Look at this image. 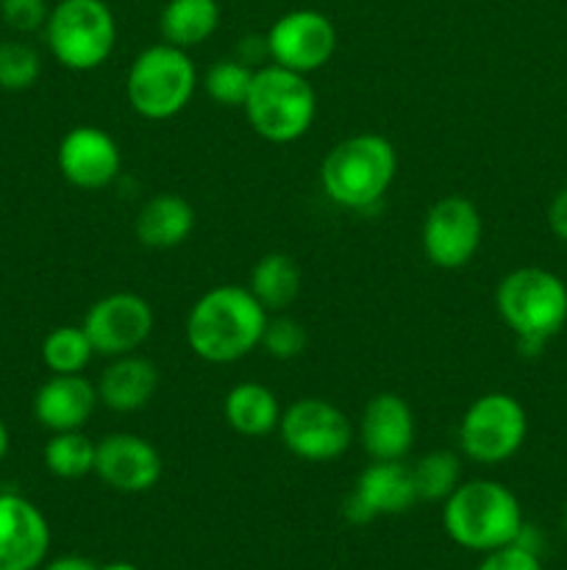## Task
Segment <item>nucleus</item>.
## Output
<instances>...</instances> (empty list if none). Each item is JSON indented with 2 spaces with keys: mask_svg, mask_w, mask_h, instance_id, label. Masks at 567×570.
Returning a JSON list of instances; mask_svg holds the SVG:
<instances>
[{
  "mask_svg": "<svg viewBox=\"0 0 567 570\" xmlns=\"http://www.w3.org/2000/svg\"><path fill=\"white\" fill-rule=\"evenodd\" d=\"M270 312L248 287L217 284L187 312L183 337L189 351L209 365H233L261 348Z\"/></svg>",
  "mask_w": 567,
  "mask_h": 570,
  "instance_id": "obj_1",
  "label": "nucleus"
},
{
  "mask_svg": "<svg viewBox=\"0 0 567 570\" xmlns=\"http://www.w3.org/2000/svg\"><path fill=\"white\" fill-rule=\"evenodd\" d=\"M442 527L459 549L489 554L517 543L526 521L520 501L506 484L495 479H470L442 501Z\"/></svg>",
  "mask_w": 567,
  "mask_h": 570,
  "instance_id": "obj_2",
  "label": "nucleus"
},
{
  "mask_svg": "<svg viewBox=\"0 0 567 570\" xmlns=\"http://www.w3.org/2000/svg\"><path fill=\"white\" fill-rule=\"evenodd\" d=\"M398 176V150L381 134H354L334 145L320 165V187L348 212L376 209Z\"/></svg>",
  "mask_w": 567,
  "mask_h": 570,
  "instance_id": "obj_3",
  "label": "nucleus"
},
{
  "mask_svg": "<svg viewBox=\"0 0 567 570\" xmlns=\"http://www.w3.org/2000/svg\"><path fill=\"white\" fill-rule=\"evenodd\" d=\"M495 309L526 356H537L567 323V284L545 267H517L495 289Z\"/></svg>",
  "mask_w": 567,
  "mask_h": 570,
  "instance_id": "obj_4",
  "label": "nucleus"
},
{
  "mask_svg": "<svg viewBox=\"0 0 567 570\" xmlns=\"http://www.w3.org/2000/svg\"><path fill=\"white\" fill-rule=\"evenodd\" d=\"M256 137L272 145H292L306 137L317 117V92L309 76L278 65L256 67L242 106Z\"/></svg>",
  "mask_w": 567,
  "mask_h": 570,
  "instance_id": "obj_5",
  "label": "nucleus"
},
{
  "mask_svg": "<svg viewBox=\"0 0 567 570\" xmlns=\"http://www.w3.org/2000/svg\"><path fill=\"white\" fill-rule=\"evenodd\" d=\"M198 67L189 50L176 45H148L133 56L126 72V100L142 120H172L198 92Z\"/></svg>",
  "mask_w": 567,
  "mask_h": 570,
  "instance_id": "obj_6",
  "label": "nucleus"
},
{
  "mask_svg": "<svg viewBox=\"0 0 567 570\" xmlns=\"http://www.w3.org/2000/svg\"><path fill=\"white\" fill-rule=\"evenodd\" d=\"M50 56L64 70L92 72L117 48V17L106 0H59L44 22Z\"/></svg>",
  "mask_w": 567,
  "mask_h": 570,
  "instance_id": "obj_7",
  "label": "nucleus"
},
{
  "mask_svg": "<svg viewBox=\"0 0 567 570\" xmlns=\"http://www.w3.org/2000/svg\"><path fill=\"white\" fill-rule=\"evenodd\" d=\"M459 451L476 465H504L528 438L526 406L509 393H484L459 421Z\"/></svg>",
  "mask_w": 567,
  "mask_h": 570,
  "instance_id": "obj_8",
  "label": "nucleus"
},
{
  "mask_svg": "<svg viewBox=\"0 0 567 570\" xmlns=\"http://www.w3.org/2000/svg\"><path fill=\"white\" fill-rule=\"evenodd\" d=\"M278 438L284 449L304 462H334L348 454L354 423L326 399H298L281 412Z\"/></svg>",
  "mask_w": 567,
  "mask_h": 570,
  "instance_id": "obj_9",
  "label": "nucleus"
},
{
  "mask_svg": "<svg viewBox=\"0 0 567 570\" xmlns=\"http://www.w3.org/2000/svg\"><path fill=\"white\" fill-rule=\"evenodd\" d=\"M267 59L278 67L311 76L337 53V26L317 9H292L278 17L265 33Z\"/></svg>",
  "mask_w": 567,
  "mask_h": 570,
  "instance_id": "obj_10",
  "label": "nucleus"
},
{
  "mask_svg": "<svg viewBox=\"0 0 567 570\" xmlns=\"http://www.w3.org/2000/svg\"><path fill=\"white\" fill-rule=\"evenodd\" d=\"M484 239L478 206L465 195H445L422 220V254L439 271H461L470 265Z\"/></svg>",
  "mask_w": 567,
  "mask_h": 570,
  "instance_id": "obj_11",
  "label": "nucleus"
},
{
  "mask_svg": "<svg viewBox=\"0 0 567 570\" xmlns=\"http://www.w3.org/2000/svg\"><path fill=\"white\" fill-rule=\"evenodd\" d=\"M156 326L153 306L139 293H109L94 301L83 315L81 328L92 343L94 356L137 354Z\"/></svg>",
  "mask_w": 567,
  "mask_h": 570,
  "instance_id": "obj_12",
  "label": "nucleus"
},
{
  "mask_svg": "<svg viewBox=\"0 0 567 570\" xmlns=\"http://www.w3.org/2000/svg\"><path fill=\"white\" fill-rule=\"evenodd\" d=\"M161 471L165 462L159 449L142 434L111 432L94 445V476L117 493H148L159 484Z\"/></svg>",
  "mask_w": 567,
  "mask_h": 570,
  "instance_id": "obj_13",
  "label": "nucleus"
},
{
  "mask_svg": "<svg viewBox=\"0 0 567 570\" xmlns=\"http://www.w3.org/2000/svg\"><path fill=\"white\" fill-rule=\"evenodd\" d=\"M61 178L83 193H98L120 178L122 154L109 131L98 126H76L61 137L56 150Z\"/></svg>",
  "mask_w": 567,
  "mask_h": 570,
  "instance_id": "obj_14",
  "label": "nucleus"
},
{
  "mask_svg": "<svg viewBox=\"0 0 567 570\" xmlns=\"http://www.w3.org/2000/svg\"><path fill=\"white\" fill-rule=\"evenodd\" d=\"M417 488L411 468L400 462L372 460L356 479L354 493L345 501V518L350 523H367L381 515H404L417 504Z\"/></svg>",
  "mask_w": 567,
  "mask_h": 570,
  "instance_id": "obj_15",
  "label": "nucleus"
},
{
  "mask_svg": "<svg viewBox=\"0 0 567 570\" xmlns=\"http://www.w3.org/2000/svg\"><path fill=\"white\" fill-rule=\"evenodd\" d=\"M50 551V523L33 501L0 493V570H39Z\"/></svg>",
  "mask_w": 567,
  "mask_h": 570,
  "instance_id": "obj_16",
  "label": "nucleus"
},
{
  "mask_svg": "<svg viewBox=\"0 0 567 570\" xmlns=\"http://www.w3.org/2000/svg\"><path fill=\"white\" fill-rule=\"evenodd\" d=\"M417 423L409 401L395 393H378L359 417V443L370 460L400 462L415 445Z\"/></svg>",
  "mask_w": 567,
  "mask_h": 570,
  "instance_id": "obj_17",
  "label": "nucleus"
},
{
  "mask_svg": "<svg viewBox=\"0 0 567 570\" xmlns=\"http://www.w3.org/2000/svg\"><path fill=\"white\" fill-rule=\"evenodd\" d=\"M98 387L83 373H50L33 393V417L50 434L81 432L98 410Z\"/></svg>",
  "mask_w": 567,
  "mask_h": 570,
  "instance_id": "obj_18",
  "label": "nucleus"
},
{
  "mask_svg": "<svg viewBox=\"0 0 567 570\" xmlns=\"http://www.w3.org/2000/svg\"><path fill=\"white\" fill-rule=\"evenodd\" d=\"M100 406L117 415H131L145 410L159 390V367L139 354H126L109 360L94 382Z\"/></svg>",
  "mask_w": 567,
  "mask_h": 570,
  "instance_id": "obj_19",
  "label": "nucleus"
},
{
  "mask_svg": "<svg viewBox=\"0 0 567 570\" xmlns=\"http://www.w3.org/2000/svg\"><path fill=\"white\" fill-rule=\"evenodd\" d=\"M195 223H198L195 206L183 195L159 193L145 200L142 209L137 212L133 234L145 248L170 250L187 243L189 234L195 232Z\"/></svg>",
  "mask_w": 567,
  "mask_h": 570,
  "instance_id": "obj_20",
  "label": "nucleus"
},
{
  "mask_svg": "<svg viewBox=\"0 0 567 570\" xmlns=\"http://www.w3.org/2000/svg\"><path fill=\"white\" fill-rule=\"evenodd\" d=\"M281 401L267 384L259 382H239L233 384L222 401V415L231 432L239 438H267L278 432L281 421Z\"/></svg>",
  "mask_w": 567,
  "mask_h": 570,
  "instance_id": "obj_21",
  "label": "nucleus"
},
{
  "mask_svg": "<svg viewBox=\"0 0 567 570\" xmlns=\"http://www.w3.org/2000/svg\"><path fill=\"white\" fill-rule=\"evenodd\" d=\"M217 28H220L217 0H167L159 14L161 42L183 50L209 42Z\"/></svg>",
  "mask_w": 567,
  "mask_h": 570,
  "instance_id": "obj_22",
  "label": "nucleus"
},
{
  "mask_svg": "<svg viewBox=\"0 0 567 570\" xmlns=\"http://www.w3.org/2000/svg\"><path fill=\"white\" fill-rule=\"evenodd\" d=\"M300 284H304V276H300L298 262L276 250V254H265L256 262L253 271H250L248 289L267 312L278 315L298 301Z\"/></svg>",
  "mask_w": 567,
  "mask_h": 570,
  "instance_id": "obj_23",
  "label": "nucleus"
},
{
  "mask_svg": "<svg viewBox=\"0 0 567 570\" xmlns=\"http://www.w3.org/2000/svg\"><path fill=\"white\" fill-rule=\"evenodd\" d=\"M94 440L81 432H56L44 443L42 460L44 468L53 473L56 479L64 482H76V479L94 473Z\"/></svg>",
  "mask_w": 567,
  "mask_h": 570,
  "instance_id": "obj_24",
  "label": "nucleus"
},
{
  "mask_svg": "<svg viewBox=\"0 0 567 570\" xmlns=\"http://www.w3.org/2000/svg\"><path fill=\"white\" fill-rule=\"evenodd\" d=\"M417 499L428 504H442L465 479H461V456L456 451H428L411 465Z\"/></svg>",
  "mask_w": 567,
  "mask_h": 570,
  "instance_id": "obj_25",
  "label": "nucleus"
},
{
  "mask_svg": "<svg viewBox=\"0 0 567 570\" xmlns=\"http://www.w3.org/2000/svg\"><path fill=\"white\" fill-rule=\"evenodd\" d=\"M39 354L50 373H83L94 360V348L81 326H56L42 340Z\"/></svg>",
  "mask_w": 567,
  "mask_h": 570,
  "instance_id": "obj_26",
  "label": "nucleus"
},
{
  "mask_svg": "<svg viewBox=\"0 0 567 570\" xmlns=\"http://www.w3.org/2000/svg\"><path fill=\"white\" fill-rule=\"evenodd\" d=\"M256 67H250L242 59H220L206 70L200 87L206 89L215 104L226 106V109H242L245 98L250 92V83H253Z\"/></svg>",
  "mask_w": 567,
  "mask_h": 570,
  "instance_id": "obj_27",
  "label": "nucleus"
},
{
  "mask_svg": "<svg viewBox=\"0 0 567 570\" xmlns=\"http://www.w3.org/2000/svg\"><path fill=\"white\" fill-rule=\"evenodd\" d=\"M42 76V56L22 39H0V89L26 92Z\"/></svg>",
  "mask_w": 567,
  "mask_h": 570,
  "instance_id": "obj_28",
  "label": "nucleus"
},
{
  "mask_svg": "<svg viewBox=\"0 0 567 570\" xmlns=\"http://www.w3.org/2000/svg\"><path fill=\"white\" fill-rule=\"evenodd\" d=\"M306 343H309V334L300 321L281 315V312L276 317H267L265 337H261V348L267 351V356L278 362L298 360L306 351Z\"/></svg>",
  "mask_w": 567,
  "mask_h": 570,
  "instance_id": "obj_29",
  "label": "nucleus"
},
{
  "mask_svg": "<svg viewBox=\"0 0 567 570\" xmlns=\"http://www.w3.org/2000/svg\"><path fill=\"white\" fill-rule=\"evenodd\" d=\"M48 17V0H0V20L17 33L44 31Z\"/></svg>",
  "mask_w": 567,
  "mask_h": 570,
  "instance_id": "obj_30",
  "label": "nucleus"
},
{
  "mask_svg": "<svg viewBox=\"0 0 567 570\" xmlns=\"http://www.w3.org/2000/svg\"><path fill=\"white\" fill-rule=\"evenodd\" d=\"M476 570H543V562H539V551L523 543H511L484 554Z\"/></svg>",
  "mask_w": 567,
  "mask_h": 570,
  "instance_id": "obj_31",
  "label": "nucleus"
},
{
  "mask_svg": "<svg viewBox=\"0 0 567 570\" xmlns=\"http://www.w3.org/2000/svg\"><path fill=\"white\" fill-rule=\"evenodd\" d=\"M548 226L554 232L556 239L567 243V187H561L559 193L550 198L548 204Z\"/></svg>",
  "mask_w": 567,
  "mask_h": 570,
  "instance_id": "obj_32",
  "label": "nucleus"
},
{
  "mask_svg": "<svg viewBox=\"0 0 567 570\" xmlns=\"http://www.w3.org/2000/svg\"><path fill=\"white\" fill-rule=\"evenodd\" d=\"M39 570H98V566L81 554H61L56 560H44Z\"/></svg>",
  "mask_w": 567,
  "mask_h": 570,
  "instance_id": "obj_33",
  "label": "nucleus"
},
{
  "mask_svg": "<svg viewBox=\"0 0 567 570\" xmlns=\"http://www.w3.org/2000/svg\"><path fill=\"white\" fill-rule=\"evenodd\" d=\"M9 445H11V438H9V429H6L3 417H0V462L9 456Z\"/></svg>",
  "mask_w": 567,
  "mask_h": 570,
  "instance_id": "obj_34",
  "label": "nucleus"
},
{
  "mask_svg": "<svg viewBox=\"0 0 567 570\" xmlns=\"http://www.w3.org/2000/svg\"><path fill=\"white\" fill-rule=\"evenodd\" d=\"M98 570H142V568H137L133 562H106V566H98Z\"/></svg>",
  "mask_w": 567,
  "mask_h": 570,
  "instance_id": "obj_35",
  "label": "nucleus"
},
{
  "mask_svg": "<svg viewBox=\"0 0 567 570\" xmlns=\"http://www.w3.org/2000/svg\"><path fill=\"white\" fill-rule=\"evenodd\" d=\"M565 532H567V510H565Z\"/></svg>",
  "mask_w": 567,
  "mask_h": 570,
  "instance_id": "obj_36",
  "label": "nucleus"
}]
</instances>
